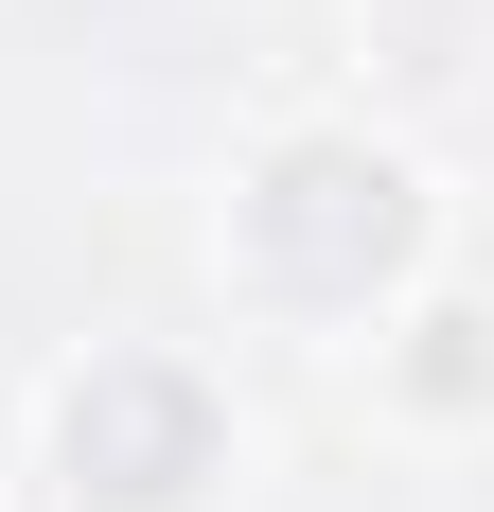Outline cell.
<instances>
[{
	"mask_svg": "<svg viewBox=\"0 0 494 512\" xmlns=\"http://www.w3.org/2000/svg\"><path fill=\"white\" fill-rule=\"evenodd\" d=\"M247 248H265V283H300V301H353L371 265H406V177L353 159V142H300V159H265Z\"/></svg>",
	"mask_w": 494,
	"mask_h": 512,
	"instance_id": "obj_1",
	"label": "cell"
},
{
	"mask_svg": "<svg viewBox=\"0 0 494 512\" xmlns=\"http://www.w3.org/2000/svg\"><path fill=\"white\" fill-rule=\"evenodd\" d=\"M71 477L124 495V512H177L212 477V407L177 371H89V389H71Z\"/></svg>",
	"mask_w": 494,
	"mask_h": 512,
	"instance_id": "obj_2",
	"label": "cell"
}]
</instances>
